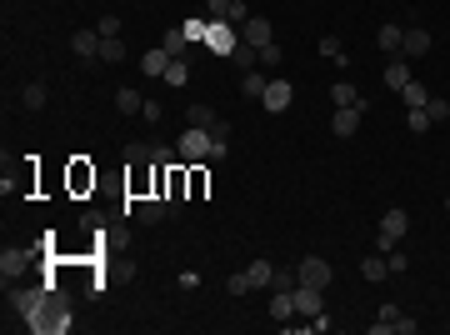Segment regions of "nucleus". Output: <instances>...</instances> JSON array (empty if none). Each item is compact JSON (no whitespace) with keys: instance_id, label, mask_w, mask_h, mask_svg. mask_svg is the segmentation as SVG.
Instances as JSON below:
<instances>
[{"instance_id":"obj_1","label":"nucleus","mask_w":450,"mask_h":335,"mask_svg":"<svg viewBox=\"0 0 450 335\" xmlns=\"http://www.w3.org/2000/svg\"><path fill=\"white\" fill-rule=\"evenodd\" d=\"M406 231H411V215H406V210H385V215H380L375 250H385V255H390V250H396V245L406 240Z\"/></svg>"},{"instance_id":"obj_2","label":"nucleus","mask_w":450,"mask_h":335,"mask_svg":"<svg viewBox=\"0 0 450 335\" xmlns=\"http://www.w3.org/2000/svg\"><path fill=\"white\" fill-rule=\"evenodd\" d=\"M176 150H181V160H186V165H205V160H210V130L186 126V130H181V140H176Z\"/></svg>"},{"instance_id":"obj_3","label":"nucleus","mask_w":450,"mask_h":335,"mask_svg":"<svg viewBox=\"0 0 450 335\" xmlns=\"http://www.w3.org/2000/svg\"><path fill=\"white\" fill-rule=\"evenodd\" d=\"M236 45H241V35H236L231 20H210V30H205V50H210V55H225V61H231Z\"/></svg>"},{"instance_id":"obj_4","label":"nucleus","mask_w":450,"mask_h":335,"mask_svg":"<svg viewBox=\"0 0 450 335\" xmlns=\"http://www.w3.org/2000/svg\"><path fill=\"white\" fill-rule=\"evenodd\" d=\"M296 275L305 286H315V291H330V281H335V270H330V260H320V255H305L300 265H296Z\"/></svg>"},{"instance_id":"obj_5","label":"nucleus","mask_w":450,"mask_h":335,"mask_svg":"<svg viewBox=\"0 0 450 335\" xmlns=\"http://www.w3.org/2000/svg\"><path fill=\"white\" fill-rule=\"evenodd\" d=\"M360 121H365V105H335V116H330V130L341 135V140H351V135L360 130Z\"/></svg>"},{"instance_id":"obj_6","label":"nucleus","mask_w":450,"mask_h":335,"mask_svg":"<svg viewBox=\"0 0 450 335\" xmlns=\"http://www.w3.org/2000/svg\"><path fill=\"white\" fill-rule=\"evenodd\" d=\"M165 215H176L165 195H140V200H135V220H140V226H160Z\"/></svg>"},{"instance_id":"obj_7","label":"nucleus","mask_w":450,"mask_h":335,"mask_svg":"<svg viewBox=\"0 0 450 335\" xmlns=\"http://www.w3.org/2000/svg\"><path fill=\"white\" fill-rule=\"evenodd\" d=\"M291 300H296V315H320V310H325V291H315V286H305V281L291 291Z\"/></svg>"},{"instance_id":"obj_8","label":"nucleus","mask_w":450,"mask_h":335,"mask_svg":"<svg viewBox=\"0 0 450 335\" xmlns=\"http://www.w3.org/2000/svg\"><path fill=\"white\" fill-rule=\"evenodd\" d=\"M291 100H296L291 80H270V85H265V95H260V105H265V110H291Z\"/></svg>"},{"instance_id":"obj_9","label":"nucleus","mask_w":450,"mask_h":335,"mask_svg":"<svg viewBox=\"0 0 450 335\" xmlns=\"http://www.w3.org/2000/svg\"><path fill=\"white\" fill-rule=\"evenodd\" d=\"M171 61H176V55H171V50H165V45H155V50H145V55H140V71L160 80L165 71H171Z\"/></svg>"},{"instance_id":"obj_10","label":"nucleus","mask_w":450,"mask_h":335,"mask_svg":"<svg viewBox=\"0 0 450 335\" xmlns=\"http://www.w3.org/2000/svg\"><path fill=\"white\" fill-rule=\"evenodd\" d=\"M25 265H30V250H6V255H0V275H6V286L20 281Z\"/></svg>"},{"instance_id":"obj_11","label":"nucleus","mask_w":450,"mask_h":335,"mask_svg":"<svg viewBox=\"0 0 450 335\" xmlns=\"http://www.w3.org/2000/svg\"><path fill=\"white\" fill-rule=\"evenodd\" d=\"M375 45L390 55V61H396V55H401V45H406V30H401V25H380V30H375Z\"/></svg>"},{"instance_id":"obj_12","label":"nucleus","mask_w":450,"mask_h":335,"mask_svg":"<svg viewBox=\"0 0 450 335\" xmlns=\"http://www.w3.org/2000/svg\"><path fill=\"white\" fill-rule=\"evenodd\" d=\"M425 50H430V30L411 25V30H406V45H401V55H411V61H415V55H425Z\"/></svg>"},{"instance_id":"obj_13","label":"nucleus","mask_w":450,"mask_h":335,"mask_svg":"<svg viewBox=\"0 0 450 335\" xmlns=\"http://www.w3.org/2000/svg\"><path fill=\"white\" fill-rule=\"evenodd\" d=\"M71 50L85 55V61H90V55H100V30H75V35H71Z\"/></svg>"},{"instance_id":"obj_14","label":"nucleus","mask_w":450,"mask_h":335,"mask_svg":"<svg viewBox=\"0 0 450 335\" xmlns=\"http://www.w3.org/2000/svg\"><path fill=\"white\" fill-rule=\"evenodd\" d=\"M385 85H390V90H396V95H401V90L411 85V66L401 61V55H396V61H390V66H385Z\"/></svg>"},{"instance_id":"obj_15","label":"nucleus","mask_w":450,"mask_h":335,"mask_svg":"<svg viewBox=\"0 0 450 335\" xmlns=\"http://www.w3.org/2000/svg\"><path fill=\"white\" fill-rule=\"evenodd\" d=\"M270 35H275V30H270V20H265V16H250V20H245V40H250L255 50H260V45H270Z\"/></svg>"},{"instance_id":"obj_16","label":"nucleus","mask_w":450,"mask_h":335,"mask_svg":"<svg viewBox=\"0 0 450 335\" xmlns=\"http://www.w3.org/2000/svg\"><path fill=\"white\" fill-rule=\"evenodd\" d=\"M71 190H75V195H85V190H95V171H90V165H85V160H75V165H71Z\"/></svg>"},{"instance_id":"obj_17","label":"nucleus","mask_w":450,"mask_h":335,"mask_svg":"<svg viewBox=\"0 0 450 335\" xmlns=\"http://www.w3.org/2000/svg\"><path fill=\"white\" fill-rule=\"evenodd\" d=\"M160 80H165V85H176V90H181V85H190V61H186V55H176L171 71H165Z\"/></svg>"},{"instance_id":"obj_18","label":"nucleus","mask_w":450,"mask_h":335,"mask_svg":"<svg viewBox=\"0 0 450 335\" xmlns=\"http://www.w3.org/2000/svg\"><path fill=\"white\" fill-rule=\"evenodd\" d=\"M360 275H365V281H390V260L385 255H365L360 260Z\"/></svg>"},{"instance_id":"obj_19","label":"nucleus","mask_w":450,"mask_h":335,"mask_svg":"<svg viewBox=\"0 0 450 335\" xmlns=\"http://www.w3.org/2000/svg\"><path fill=\"white\" fill-rule=\"evenodd\" d=\"M265 85H270V80H265L260 71H245V75H241V95H245V100H260Z\"/></svg>"},{"instance_id":"obj_20","label":"nucleus","mask_w":450,"mask_h":335,"mask_svg":"<svg viewBox=\"0 0 450 335\" xmlns=\"http://www.w3.org/2000/svg\"><path fill=\"white\" fill-rule=\"evenodd\" d=\"M401 100H406V110H425V105H430V90H425L420 80H411V85L401 90Z\"/></svg>"},{"instance_id":"obj_21","label":"nucleus","mask_w":450,"mask_h":335,"mask_svg":"<svg viewBox=\"0 0 450 335\" xmlns=\"http://www.w3.org/2000/svg\"><path fill=\"white\" fill-rule=\"evenodd\" d=\"M291 315H296L291 291H275V296H270V320H291Z\"/></svg>"},{"instance_id":"obj_22","label":"nucleus","mask_w":450,"mask_h":335,"mask_svg":"<svg viewBox=\"0 0 450 335\" xmlns=\"http://www.w3.org/2000/svg\"><path fill=\"white\" fill-rule=\"evenodd\" d=\"M165 50H171V55H186L190 50V35H186V25H171V30H165V40H160Z\"/></svg>"},{"instance_id":"obj_23","label":"nucleus","mask_w":450,"mask_h":335,"mask_svg":"<svg viewBox=\"0 0 450 335\" xmlns=\"http://www.w3.org/2000/svg\"><path fill=\"white\" fill-rule=\"evenodd\" d=\"M116 110H121V116H140V110H145V100L126 85V90H116Z\"/></svg>"},{"instance_id":"obj_24","label":"nucleus","mask_w":450,"mask_h":335,"mask_svg":"<svg viewBox=\"0 0 450 335\" xmlns=\"http://www.w3.org/2000/svg\"><path fill=\"white\" fill-rule=\"evenodd\" d=\"M45 95H50V90H45V80H30V85L20 90V105H25V110H40V105H45Z\"/></svg>"},{"instance_id":"obj_25","label":"nucleus","mask_w":450,"mask_h":335,"mask_svg":"<svg viewBox=\"0 0 450 335\" xmlns=\"http://www.w3.org/2000/svg\"><path fill=\"white\" fill-rule=\"evenodd\" d=\"M215 121H220V116H215L210 105H190V110H186V126H200V130H210Z\"/></svg>"},{"instance_id":"obj_26","label":"nucleus","mask_w":450,"mask_h":335,"mask_svg":"<svg viewBox=\"0 0 450 335\" xmlns=\"http://www.w3.org/2000/svg\"><path fill=\"white\" fill-rule=\"evenodd\" d=\"M330 100H335V105H365V100L355 95V85H351V80H335V85H330Z\"/></svg>"},{"instance_id":"obj_27","label":"nucleus","mask_w":450,"mask_h":335,"mask_svg":"<svg viewBox=\"0 0 450 335\" xmlns=\"http://www.w3.org/2000/svg\"><path fill=\"white\" fill-rule=\"evenodd\" d=\"M100 61H105V66H116V61H126V45H121L116 35H110V40L100 35Z\"/></svg>"},{"instance_id":"obj_28","label":"nucleus","mask_w":450,"mask_h":335,"mask_svg":"<svg viewBox=\"0 0 450 335\" xmlns=\"http://www.w3.org/2000/svg\"><path fill=\"white\" fill-rule=\"evenodd\" d=\"M225 291H231V296H245V291H255V286H250V270H236V275H225Z\"/></svg>"},{"instance_id":"obj_29","label":"nucleus","mask_w":450,"mask_h":335,"mask_svg":"<svg viewBox=\"0 0 450 335\" xmlns=\"http://www.w3.org/2000/svg\"><path fill=\"white\" fill-rule=\"evenodd\" d=\"M406 126H411L415 135H425V130H430L435 121H430V110H406Z\"/></svg>"},{"instance_id":"obj_30","label":"nucleus","mask_w":450,"mask_h":335,"mask_svg":"<svg viewBox=\"0 0 450 335\" xmlns=\"http://www.w3.org/2000/svg\"><path fill=\"white\" fill-rule=\"evenodd\" d=\"M181 160V150H171V145H150V165H176ZM186 165V160H181Z\"/></svg>"},{"instance_id":"obj_31","label":"nucleus","mask_w":450,"mask_h":335,"mask_svg":"<svg viewBox=\"0 0 450 335\" xmlns=\"http://www.w3.org/2000/svg\"><path fill=\"white\" fill-rule=\"evenodd\" d=\"M270 275H275L270 260H250V286H270Z\"/></svg>"},{"instance_id":"obj_32","label":"nucleus","mask_w":450,"mask_h":335,"mask_svg":"<svg viewBox=\"0 0 450 335\" xmlns=\"http://www.w3.org/2000/svg\"><path fill=\"white\" fill-rule=\"evenodd\" d=\"M126 160H130V165H150V145H145V140H130V145H126Z\"/></svg>"},{"instance_id":"obj_33","label":"nucleus","mask_w":450,"mask_h":335,"mask_svg":"<svg viewBox=\"0 0 450 335\" xmlns=\"http://www.w3.org/2000/svg\"><path fill=\"white\" fill-rule=\"evenodd\" d=\"M255 61H260L265 71H275V66H280V45H275V40H270V45H260V50H255Z\"/></svg>"},{"instance_id":"obj_34","label":"nucleus","mask_w":450,"mask_h":335,"mask_svg":"<svg viewBox=\"0 0 450 335\" xmlns=\"http://www.w3.org/2000/svg\"><path fill=\"white\" fill-rule=\"evenodd\" d=\"M300 286V275H291V270H275L270 275V291H296Z\"/></svg>"},{"instance_id":"obj_35","label":"nucleus","mask_w":450,"mask_h":335,"mask_svg":"<svg viewBox=\"0 0 450 335\" xmlns=\"http://www.w3.org/2000/svg\"><path fill=\"white\" fill-rule=\"evenodd\" d=\"M231 6H236V0H210V6H205V20H231Z\"/></svg>"},{"instance_id":"obj_36","label":"nucleus","mask_w":450,"mask_h":335,"mask_svg":"<svg viewBox=\"0 0 450 335\" xmlns=\"http://www.w3.org/2000/svg\"><path fill=\"white\" fill-rule=\"evenodd\" d=\"M205 185H210V176L195 165V171H190V200H200V195H205Z\"/></svg>"},{"instance_id":"obj_37","label":"nucleus","mask_w":450,"mask_h":335,"mask_svg":"<svg viewBox=\"0 0 450 335\" xmlns=\"http://www.w3.org/2000/svg\"><path fill=\"white\" fill-rule=\"evenodd\" d=\"M205 30H210V20H186V35H190V45H205Z\"/></svg>"},{"instance_id":"obj_38","label":"nucleus","mask_w":450,"mask_h":335,"mask_svg":"<svg viewBox=\"0 0 450 335\" xmlns=\"http://www.w3.org/2000/svg\"><path fill=\"white\" fill-rule=\"evenodd\" d=\"M95 30H100L105 40H110V35H121V16H100V20H95Z\"/></svg>"},{"instance_id":"obj_39","label":"nucleus","mask_w":450,"mask_h":335,"mask_svg":"<svg viewBox=\"0 0 450 335\" xmlns=\"http://www.w3.org/2000/svg\"><path fill=\"white\" fill-rule=\"evenodd\" d=\"M320 55H325V61H346V50H341V40H330V35L320 40Z\"/></svg>"},{"instance_id":"obj_40","label":"nucleus","mask_w":450,"mask_h":335,"mask_svg":"<svg viewBox=\"0 0 450 335\" xmlns=\"http://www.w3.org/2000/svg\"><path fill=\"white\" fill-rule=\"evenodd\" d=\"M425 110H430V121H450V105H445L440 95H430V105H425Z\"/></svg>"},{"instance_id":"obj_41","label":"nucleus","mask_w":450,"mask_h":335,"mask_svg":"<svg viewBox=\"0 0 450 335\" xmlns=\"http://www.w3.org/2000/svg\"><path fill=\"white\" fill-rule=\"evenodd\" d=\"M176 286H181V291H195V286H200V270H181Z\"/></svg>"},{"instance_id":"obj_42","label":"nucleus","mask_w":450,"mask_h":335,"mask_svg":"<svg viewBox=\"0 0 450 335\" xmlns=\"http://www.w3.org/2000/svg\"><path fill=\"white\" fill-rule=\"evenodd\" d=\"M385 260H390V275H406V265H411V260H406V255H401V250H390V255H385Z\"/></svg>"},{"instance_id":"obj_43","label":"nucleus","mask_w":450,"mask_h":335,"mask_svg":"<svg viewBox=\"0 0 450 335\" xmlns=\"http://www.w3.org/2000/svg\"><path fill=\"white\" fill-rule=\"evenodd\" d=\"M225 150H231V140H220V135H210V160H225Z\"/></svg>"},{"instance_id":"obj_44","label":"nucleus","mask_w":450,"mask_h":335,"mask_svg":"<svg viewBox=\"0 0 450 335\" xmlns=\"http://www.w3.org/2000/svg\"><path fill=\"white\" fill-rule=\"evenodd\" d=\"M140 116H145V121H150V126H155V121H160V116H165V110H160V100H145V110H140Z\"/></svg>"},{"instance_id":"obj_45","label":"nucleus","mask_w":450,"mask_h":335,"mask_svg":"<svg viewBox=\"0 0 450 335\" xmlns=\"http://www.w3.org/2000/svg\"><path fill=\"white\" fill-rule=\"evenodd\" d=\"M390 335H415V320H406V315H401L396 325H390Z\"/></svg>"},{"instance_id":"obj_46","label":"nucleus","mask_w":450,"mask_h":335,"mask_svg":"<svg viewBox=\"0 0 450 335\" xmlns=\"http://www.w3.org/2000/svg\"><path fill=\"white\" fill-rule=\"evenodd\" d=\"M445 210H450V200H445Z\"/></svg>"},{"instance_id":"obj_47","label":"nucleus","mask_w":450,"mask_h":335,"mask_svg":"<svg viewBox=\"0 0 450 335\" xmlns=\"http://www.w3.org/2000/svg\"><path fill=\"white\" fill-rule=\"evenodd\" d=\"M445 330H450V320H445Z\"/></svg>"}]
</instances>
